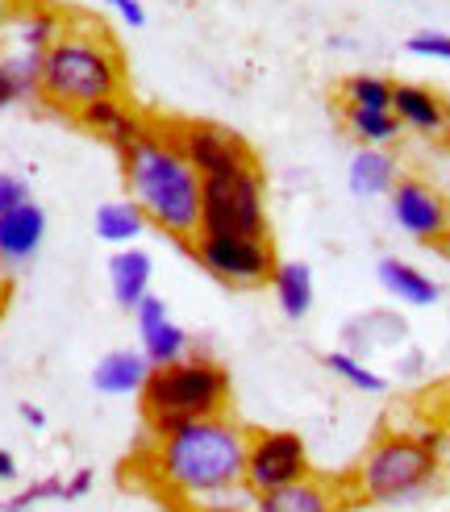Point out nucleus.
<instances>
[{
	"label": "nucleus",
	"mask_w": 450,
	"mask_h": 512,
	"mask_svg": "<svg viewBox=\"0 0 450 512\" xmlns=\"http://www.w3.org/2000/svg\"><path fill=\"white\" fill-rule=\"evenodd\" d=\"M246 442L250 433L225 413L188 421L167 438H155L150 471L167 496L188 500V508L221 512V500L250 504L255 492L246 488Z\"/></svg>",
	"instance_id": "nucleus-1"
},
{
	"label": "nucleus",
	"mask_w": 450,
	"mask_h": 512,
	"mask_svg": "<svg viewBox=\"0 0 450 512\" xmlns=\"http://www.w3.org/2000/svg\"><path fill=\"white\" fill-rule=\"evenodd\" d=\"M125 192L146 221L163 229L167 238L188 242L200 229V171L184 159L167 121H150L146 134L121 155Z\"/></svg>",
	"instance_id": "nucleus-2"
},
{
	"label": "nucleus",
	"mask_w": 450,
	"mask_h": 512,
	"mask_svg": "<svg viewBox=\"0 0 450 512\" xmlns=\"http://www.w3.org/2000/svg\"><path fill=\"white\" fill-rule=\"evenodd\" d=\"M125 88V59L109 34L63 25V34L42 50V88L38 100L50 109L75 113L88 100L121 96Z\"/></svg>",
	"instance_id": "nucleus-3"
},
{
	"label": "nucleus",
	"mask_w": 450,
	"mask_h": 512,
	"mask_svg": "<svg viewBox=\"0 0 450 512\" xmlns=\"http://www.w3.org/2000/svg\"><path fill=\"white\" fill-rule=\"evenodd\" d=\"M138 396H142L150 438H167L171 429H180L188 421L225 413V404H230V371L205 354H184L175 363L150 367Z\"/></svg>",
	"instance_id": "nucleus-4"
},
{
	"label": "nucleus",
	"mask_w": 450,
	"mask_h": 512,
	"mask_svg": "<svg viewBox=\"0 0 450 512\" xmlns=\"http://www.w3.org/2000/svg\"><path fill=\"white\" fill-rule=\"evenodd\" d=\"M438 433H384L350 479V496L363 504H409L438 479Z\"/></svg>",
	"instance_id": "nucleus-5"
},
{
	"label": "nucleus",
	"mask_w": 450,
	"mask_h": 512,
	"mask_svg": "<svg viewBox=\"0 0 450 512\" xmlns=\"http://www.w3.org/2000/svg\"><path fill=\"white\" fill-rule=\"evenodd\" d=\"M200 229H209V234L267 238L263 175L259 171L209 175L205 184H200Z\"/></svg>",
	"instance_id": "nucleus-6"
},
{
	"label": "nucleus",
	"mask_w": 450,
	"mask_h": 512,
	"mask_svg": "<svg viewBox=\"0 0 450 512\" xmlns=\"http://www.w3.org/2000/svg\"><path fill=\"white\" fill-rule=\"evenodd\" d=\"M184 246L213 279H221V284H230V288H263V284H271L275 263H280L271 238L209 234V229H196Z\"/></svg>",
	"instance_id": "nucleus-7"
},
{
	"label": "nucleus",
	"mask_w": 450,
	"mask_h": 512,
	"mask_svg": "<svg viewBox=\"0 0 450 512\" xmlns=\"http://www.w3.org/2000/svg\"><path fill=\"white\" fill-rule=\"evenodd\" d=\"M309 475H313V463H309V446H305L300 433H292V429L250 433V442H246V488L255 496L288 488V483H300Z\"/></svg>",
	"instance_id": "nucleus-8"
},
{
	"label": "nucleus",
	"mask_w": 450,
	"mask_h": 512,
	"mask_svg": "<svg viewBox=\"0 0 450 512\" xmlns=\"http://www.w3.org/2000/svg\"><path fill=\"white\" fill-rule=\"evenodd\" d=\"M175 142H180L184 159L200 171V179L209 175H238V171H259L255 150L246 146V138H238L234 130L213 121H167Z\"/></svg>",
	"instance_id": "nucleus-9"
},
{
	"label": "nucleus",
	"mask_w": 450,
	"mask_h": 512,
	"mask_svg": "<svg viewBox=\"0 0 450 512\" xmlns=\"http://www.w3.org/2000/svg\"><path fill=\"white\" fill-rule=\"evenodd\" d=\"M392 221L421 246H442L450 242V196L438 192L430 179L421 175H400L396 188L388 192Z\"/></svg>",
	"instance_id": "nucleus-10"
},
{
	"label": "nucleus",
	"mask_w": 450,
	"mask_h": 512,
	"mask_svg": "<svg viewBox=\"0 0 450 512\" xmlns=\"http://www.w3.org/2000/svg\"><path fill=\"white\" fill-rule=\"evenodd\" d=\"M134 321H138V338H142V354L150 367H163V363H175V358L188 354V329L175 325L171 313H167V300L146 292L134 309Z\"/></svg>",
	"instance_id": "nucleus-11"
},
{
	"label": "nucleus",
	"mask_w": 450,
	"mask_h": 512,
	"mask_svg": "<svg viewBox=\"0 0 450 512\" xmlns=\"http://www.w3.org/2000/svg\"><path fill=\"white\" fill-rule=\"evenodd\" d=\"M75 121L84 125L88 134H96L100 142H109L117 155H125L142 134H146V117L142 113H134L130 105H125V96H100V100H88L84 109H75L71 113Z\"/></svg>",
	"instance_id": "nucleus-12"
},
{
	"label": "nucleus",
	"mask_w": 450,
	"mask_h": 512,
	"mask_svg": "<svg viewBox=\"0 0 450 512\" xmlns=\"http://www.w3.org/2000/svg\"><path fill=\"white\" fill-rule=\"evenodd\" d=\"M46 242V209L34 200L17 204V209L0 213V267L17 271L34 259Z\"/></svg>",
	"instance_id": "nucleus-13"
},
{
	"label": "nucleus",
	"mask_w": 450,
	"mask_h": 512,
	"mask_svg": "<svg viewBox=\"0 0 450 512\" xmlns=\"http://www.w3.org/2000/svg\"><path fill=\"white\" fill-rule=\"evenodd\" d=\"M342 492L334 479H300L288 483V488H275V492H259L250 500V512H338L342 508Z\"/></svg>",
	"instance_id": "nucleus-14"
},
{
	"label": "nucleus",
	"mask_w": 450,
	"mask_h": 512,
	"mask_svg": "<svg viewBox=\"0 0 450 512\" xmlns=\"http://www.w3.org/2000/svg\"><path fill=\"white\" fill-rule=\"evenodd\" d=\"M392 113L400 121V130H413L425 138H442L450 130V105L434 88H421V84H396Z\"/></svg>",
	"instance_id": "nucleus-15"
},
{
	"label": "nucleus",
	"mask_w": 450,
	"mask_h": 512,
	"mask_svg": "<svg viewBox=\"0 0 450 512\" xmlns=\"http://www.w3.org/2000/svg\"><path fill=\"white\" fill-rule=\"evenodd\" d=\"M375 279H380V288L392 300L409 304V309H434V304L442 300V288L430 275H425L421 267H413V263H405V259H392V254L375 263Z\"/></svg>",
	"instance_id": "nucleus-16"
},
{
	"label": "nucleus",
	"mask_w": 450,
	"mask_h": 512,
	"mask_svg": "<svg viewBox=\"0 0 450 512\" xmlns=\"http://www.w3.org/2000/svg\"><path fill=\"white\" fill-rule=\"evenodd\" d=\"M150 275H155V259L142 246H121L109 259V288L125 313H134L138 300L150 292Z\"/></svg>",
	"instance_id": "nucleus-17"
},
{
	"label": "nucleus",
	"mask_w": 450,
	"mask_h": 512,
	"mask_svg": "<svg viewBox=\"0 0 450 512\" xmlns=\"http://www.w3.org/2000/svg\"><path fill=\"white\" fill-rule=\"evenodd\" d=\"M146 375H150V363L142 350H109L105 358H96L92 388L100 396H138Z\"/></svg>",
	"instance_id": "nucleus-18"
},
{
	"label": "nucleus",
	"mask_w": 450,
	"mask_h": 512,
	"mask_svg": "<svg viewBox=\"0 0 450 512\" xmlns=\"http://www.w3.org/2000/svg\"><path fill=\"white\" fill-rule=\"evenodd\" d=\"M400 179V163L388 155L384 146H359L355 159H350V171H346V184L355 196L363 200H375V196H388Z\"/></svg>",
	"instance_id": "nucleus-19"
},
{
	"label": "nucleus",
	"mask_w": 450,
	"mask_h": 512,
	"mask_svg": "<svg viewBox=\"0 0 450 512\" xmlns=\"http://www.w3.org/2000/svg\"><path fill=\"white\" fill-rule=\"evenodd\" d=\"M271 292H275V304L288 321H305L313 313V300H317V284H313V271L309 263L300 259H280L275 263V275H271Z\"/></svg>",
	"instance_id": "nucleus-20"
},
{
	"label": "nucleus",
	"mask_w": 450,
	"mask_h": 512,
	"mask_svg": "<svg viewBox=\"0 0 450 512\" xmlns=\"http://www.w3.org/2000/svg\"><path fill=\"white\" fill-rule=\"evenodd\" d=\"M92 225H96V238L100 242L121 250V246H138V238L146 234L150 221H146V213L138 209V204L125 196V200H105V204H100Z\"/></svg>",
	"instance_id": "nucleus-21"
},
{
	"label": "nucleus",
	"mask_w": 450,
	"mask_h": 512,
	"mask_svg": "<svg viewBox=\"0 0 450 512\" xmlns=\"http://www.w3.org/2000/svg\"><path fill=\"white\" fill-rule=\"evenodd\" d=\"M342 121L350 138L359 146H392L400 138V121L392 109H355V105H342Z\"/></svg>",
	"instance_id": "nucleus-22"
},
{
	"label": "nucleus",
	"mask_w": 450,
	"mask_h": 512,
	"mask_svg": "<svg viewBox=\"0 0 450 512\" xmlns=\"http://www.w3.org/2000/svg\"><path fill=\"white\" fill-rule=\"evenodd\" d=\"M63 25H67V21H63L55 9H46V5L21 9V13H17V46H21V50H34V55H42V50L63 34Z\"/></svg>",
	"instance_id": "nucleus-23"
},
{
	"label": "nucleus",
	"mask_w": 450,
	"mask_h": 512,
	"mask_svg": "<svg viewBox=\"0 0 450 512\" xmlns=\"http://www.w3.org/2000/svg\"><path fill=\"white\" fill-rule=\"evenodd\" d=\"M392 92H396L392 80H384V75H375V71H359V75H346V80H342V105L392 109Z\"/></svg>",
	"instance_id": "nucleus-24"
},
{
	"label": "nucleus",
	"mask_w": 450,
	"mask_h": 512,
	"mask_svg": "<svg viewBox=\"0 0 450 512\" xmlns=\"http://www.w3.org/2000/svg\"><path fill=\"white\" fill-rule=\"evenodd\" d=\"M325 371H334L342 383H350V388H355V392H384L388 388V379L380 375V371H371L367 363H363V358L359 354H350V350H330V354H325Z\"/></svg>",
	"instance_id": "nucleus-25"
},
{
	"label": "nucleus",
	"mask_w": 450,
	"mask_h": 512,
	"mask_svg": "<svg viewBox=\"0 0 450 512\" xmlns=\"http://www.w3.org/2000/svg\"><path fill=\"white\" fill-rule=\"evenodd\" d=\"M63 504V479H38V483H30L25 492H17V496H9V500H0V512H30L34 504Z\"/></svg>",
	"instance_id": "nucleus-26"
},
{
	"label": "nucleus",
	"mask_w": 450,
	"mask_h": 512,
	"mask_svg": "<svg viewBox=\"0 0 450 512\" xmlns=\"http://www.w3.org/2000/svg\"><path fill=\"white\" fill-rule=\"evenodd\" d=\"M405 50L417 59H438V63H450V34L446 30H417L405 38Z\"/></svg>",
	"instance_id": "nucleus-27"
},
{
	"label": "nucleus",
	"mask_w": 450,
	"mask_h": 512,
	"mask_svg": "<svg viewBox=\"0 0 450 512\" xmlns=\"http://www.w3.org/2000/svg\"><path fill=\"white\" fill-rule=\"evenodd\" d=\"M25 200H30V184H25L17 171H0V213L17 209Z\"/></svg>",
	"instance_id": "nucleus-28"
},
{
	"label": "nucleus",
	"mask_w": 450,
	"mask_h": 512,
	"mask_svg": "<svg viewBox=\"0 0 450 512\" xmlns=\"http://www.w3.org/2000/svg\"><path fill=\"white\" fill-rule=\"evenodd\" d=\"M92 483H96V475L88 471V467H80L71 479H63V504H75V500H84L88 492H92Z\"/></svg>",
	"instance_id": "nucleus-29"
},
{
	"label": "nucleus",
	"mask_w": 450,
	"mask_h": 512,
	"mask_svg": "<svg viewBox=\"0 0 450 512\" xmlns=\"http://www.w3.org/2000/svg\"><path fill=\"white\" fill-rule=\"evenodd\" d=\"M105 5L130 25V30H142L146 25V9H142V0H105Z\"/></svg>",
	"instance_id": "nucleus-30"
},
{
	"label": "nucleus",
	"mask_w": 450,
	"mask_h": 512,
	"mask_svg": "<svg viewBox=\"0 0 450 512\" xmlns=\"http://www.w3.org/2000/svg\"><path fill=\"white\" fill-rule=\"evenodd\" d=\"M17 100H21V92L13 84V75L5 71V63H0V113H5L9 105H17Z\"/></svg>",
	"instance_id": "nucleus-31"
},
{
	"label": "nucleus",
	"mask_w": 450,
	"mask_h": 512,
	"mask_svg": "<svg viewBox=\"0 0 450 512\" xmlns=\"http://www.w3.org/2000/svg\"><path fill=\"white\" fill-rule=\"evenodd\" d=\"M17 413H21V421L30 425V429H46V413H42L38 404H30V400H25V404H17Z\"/></svg>",
	"instance_id": "nucleus-32"
},
{
	"label": "nucleus",
	"mask_w": 450,
	"mask_h": 512,
	"mask_svg": "<svg viewBox=\"0 0 450 512\" xmlns=\"http://www.w3.org/2000/svg\"><path fill=\"white\" fill-rule=\"evenodd\" d=\"M17 479V458L0 446V483H13Z\"/></svg>",
	"instance_id": "nucleus-33"
},
{
	"label": "nucleus",
	"mask_w": 450,
	"mask_h": 512,
	"mask_svg": "<svg viewBox=\"0 0 450 512\" xmlns=\"http://www.w3.org/2000/svg\"><path fill=\"white\" fill-rule=\"evenodd\" d=\"M9 17H13V5H9V0H0V30L9 25Z\"/></svg>",
	"instance_id": "nucleus-34"
},
{
	"label": "nucleus",
	"mask_w": 450,
	"mask_h": 512,
	"mask_svg": "<svg viewBox=\"0 0 450 512\" xmlns=\"http://www.w3.org/2000/svg\"><path fill=\"white\" fill-rule=\"evenodd\" d=\"M5 309H9V288H0V321H5Z\"/></svg>",
	"instance_id": "nucleus-35"
},
{
	"label": "nucleus",
	"mask_w": 450,
	"mask_h": 512,
	"mask_svg": "<svg viewBox=\"0 0 450 512\" xmlns=\"http://www.w3.org/2000/svg\"><path fill=\"white\" fill-rule=\"evenodd\" d=\"M192 512H205V508H192Z\"/></svg>",
	"instance_id": "nucleus-36"
}]
</instances>
